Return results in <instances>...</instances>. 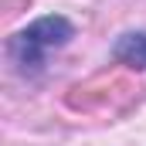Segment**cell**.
Masks as SVG:
<instances>
[{
    "mask_svg": "<svg viewBox=\"0 0 146 146\" xmlns=\"http://www.w3.org/2000/svg\"><path fill=\"white\" fill-rule=\"evenodd\" d=\"M75 37V24L61 14H48V17H37L34 24H27L21 34L10 41V54L21 68H37L44 61V54L51 48H61Z\"/></svg>",
    "mask_w": 146,
    "mask_h": 146,
    "instance_id": "obj_1",
    "label": "cell"
},
{
    "mask_svg": "<svg viewBox=\"0 0 146 146\" xmlns=\"http://www.w3.org/2000/svg\"><path fill=\"white\" fill-rule=\"evenodd\" d=\"M115 61L129 65V68H146V31H133V34H122L112 48Z\"/></svg>",
    "mask_w": 146,
    "mask_h": 146,
    "instance_id": "obj_2",
    "label": "cell"
}]
</instances>
